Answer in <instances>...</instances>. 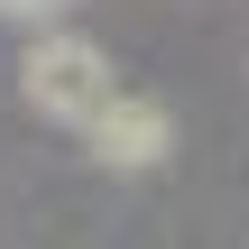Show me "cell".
I'll return each mask as SVG.
<instances>
[{
  "mask_svg": "<svg viewBox=\"0 0 249 249\" xmlns=\"http://www.w3.org/2000/svg\"><path fill=\"white\" fill-rule=\"evenodd\" d=\"M18 92H28V111H37V120L83 129L120 83H111V55H102L83 28H37V37H28V55H18Z\"/></svg>",
  "mask_w": 249,
  "mask_h": 249,
  "instance_id": "6da1fadb",
  "label": "cell"
},
{
  "mask_svg": "<svg viewBox=\"0 0 249 249\" xmlns=\"http://www.w3.org/2000/svg\"><path fill=\"white\" fill-rule=\"evenodd\" d=\"M83 139H92V166H111V176H148V166H166L176 120H166V102H148V92H111V102L83 120Z\"/></svg>",
  "mask_w": 249,
  "mask_h": 249,
  "instance_id": "7a4b0ae2",
  "label": "cell"
},
{
  "mask_svg": "<svg viewBox=\"0 0 249 249\" xmlns=\"http://www.w3.org/2000/svg\"><path fill=\"white\" fill-rule=\"evenodd\" d=\"M74 0H0V18H18V28H37V18H65Z\"/></svg>",
  "mask_w": 249,
  "mask_h": 249,
  "instance_id": "3957f363",
  "label": "cell"
}]
</instances>
